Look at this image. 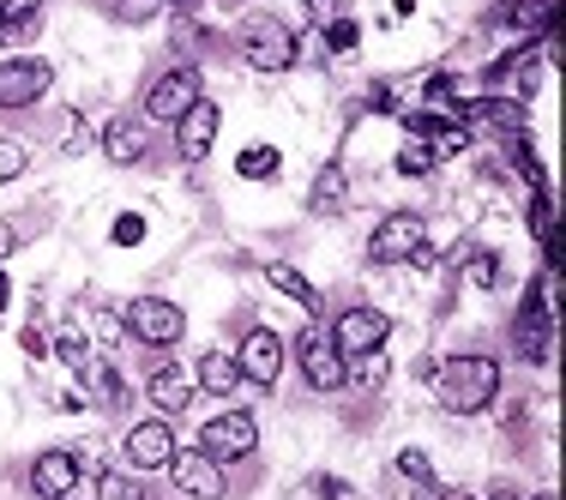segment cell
Returning <instances> with one entry per match:
<instances>
[{
    "instance_id": "1",
    "label": "cell",
    "mask_w": 566,
    "mask_h": 500,
    "mask_svg": "<svg viewBox=\"0 0 566 500\" xmlns=\"http://www.w3.org/2000/svg\"><path fill=\"white\" fill-rule=\"evenodd\" d=\"M434 392H440V404H447L452 416H482V410H494V398H501V362L476 356V350L447 356V368L434 374Z\"/></svg>"
},
{
    "instance_id": "2",
    "label": "cell",
    "mask_w": 566,
    "mask_h": 500,
    "mask_svg": "<svg viewBox=\"0 0 566 500\" xmlns=\"http://www.w3.org/2000/svg\"><path fill=\"white\" fill-rule=\"evenodd\" d=\"M295 55H302V43H295V31L283 19H272V12L241 24V61H248L253 73H290Z\"/></svg>"
},
{
    "instance_id": "3",
    "label": "cell",
    "mask_w": 566,
    "mask_h": 500,
    "mask_svg": "<svg viewBox=\"0 0 566 500\" xmlns=\"http://www.w3.org/2000/svg\"><path fill=\"white\" fill-rule=\"evenodd\" d=\"M120 332H133L139 344H151V350H169V344H181L187 314L175 302H164V295H139V302L120 308Z\"/></svg>"
},
{
    "instance_id": "4",
    "label": "cell",
    "mask_w": 566,
    "mask_h": 500,
    "mask_svg": "<svg viewBox=\"0 0 566 500\" xmlns=\"http://www.w3.org/2000/svg\"><path fill=\"white\" fill-rule=\"evenodd\" d=\"M386 337H392V320H386L380 308H368V302H361V308H344V314L332 320V344H338L344 362L386 350Z\"/></svg>"
},
{
    "instance_id": "5",
    "label": "cell",
    "mask_w": 566,
    "mask_h": 500,
    "mask_svg": "<svg viewBox=\"0 0 566 500\" xmlns=\"http://www.w3.org/2000/svg\"><path fill=\"white\" fill-rule=\"evenodd\" d=\"M253 446H260V423H253V410H223L211 416L206 428H199V452L218 458V465H235V458H248Z\"/></svg>"
},
{
    "instance_id": "6",
    "label": "cell",
    "mask_w": 566,
    "mask_h": 500,
    "mask_svg": "<svg viewBox=\"0 0 566 500\" xmlns=\"http://www.w3.org/2000/svg\"><path fill=\"white\" fill-rule=\"evenodd\" d=\"M428 241V223L422 211H392V218H380V229L368 236V260L374 265H410V253Z\"/></svg>"
},
{
    "instance_id": "7",
    "label": "cell",
    "mask_w": 566,
    "mask_h": 500,
    "mask_svg": "<svg viewBox=\"0 0 566 500\" xmlns=\"http://www.w3.org/2000/svg\"><path fill=\"white\" fill-rule=\"evenodd\" d=\"M512 350H518L524 362H536V368L555 356V314H543V283L524 290V308H518V320H512Z\"/></svg>"
},
{
    "instance_id": "8",
    "label": "cell",
    "mask_w": 566,
    "mask_h": 500,
    "mask_svg": "<svg viewBox=\"0 0 566 500\" xmlns=\"http://www.w3.org/2000/svg\"><path fill=\"white\" fill-rule=\"evenodd\" d=\"M199 97H206V91H199L193 66H169V73H157L151 85H145V121H181Z\"/></svg>"
},
{
    "instance_id": "9",
    "label": "cell",
    "mask_w": 566,
    "mask_h": 500,
    "mask_svg": "<svg viewBox=\"0 0 566 500\" xmlns=\"http://www.w3.org/2000/svg\"><path fill=\"white\" fill-rule=\"evenodd\" d=\"M55 85V66L36 61V55H19V61H0V110H31V103L49 97Z\"/></svg>"
},
{
    "instance_id": "10",
    "label": "cell",
    "mask_w": 566,
    "mask_h": 500,
    "mask_svg": "<svg viewBox=\"0 0 566 500\" xmlns=\"http://www.w3.org/2000/svg\"><path fill=\"white\" fill-rule=\"evenodd\" d=\"M458 121H464L470 133H501V139H518V133H531V115H524L518 97H464L458 103Z\"/></svg>"
},
{
    "instance_id": "11",
    "label": "cell",
    "mask_w": 566,
    "mask_h": 500,
    "mask_svg": "<svg viewBox=\"0 0 566 500\" xmlns=\"http://www.w3.org/2000/svg\"><path fill=\"white\" fill-rule=\"evenodd\" d=\"M302 381L314 392H344L349 386V362L338 356V344H332V332H302Z\"/></svg>"
},
{
    "instance_id": "12",
    "label": "cell",
    "mask_w": 566,
    "mask_h": 500,
    "mask_svg": "<svg viewBox=\"0 0 566 500\" xmlns=\"http://www.w3.org/2000/svg\"><path fill=\"white\" fill-rule=\"evenodd\" d=\"M218 127H223L218 103H206V97H199L193 110H187L181 121H175V152H181V164H206V157H211V145H218Z\"/></svg>"
},
{
    "instance_id": "13",
    "label": "cell",
    "mask_w": 566,
    "mask_h": 500,
    "mask_svg": "<svg viewBox=\"0 0 566 500\" xmlns=\"http://www.w3.org/2000/svg\"><path fill=\"white\" fill-rule=\"evenodd\" d=\"M235 368H241V381L272 386L283 374V337L272 326H253L248 337H241V350H235Z\"/></svg>"
},
{
    "instance_id": "14",
    "label": "cell",
    "mask_w": 566,
    "mask_h": 500,
    "mask_svg": "<svg viewBox=\"0 0 566 500\" xmlns=\"http://www.w3.org/2000/svg\"><path fill=\"white\" fill-rule=\"evenodd\" d=\"M175 452H181V446H175V428L164 423V416L127 428V465H133V470H169Z\"/></svg>"
},
{
    "instance_id": "15",
    "label": "cell",
    "mask_w": 566,
    "mask_h": 500,
    "mask_svg": "<svg viewBox=\"0 0 566 500\" xmlns=\"http://www.w3.org/2000/svg\"><path fill=\"white\" fill-rule=\"evenodd\" d=\"M169 477H175V489H181L187 500H218L223 494V465H218V458H206L199 446L169 458Z\"/></svg>"
},
{
    "instance_id": "16",
    "label": "cell",
    "mask_w": 566,
    "mask_h": 500,
    "mask_svg": "<svg viewBox=\"0 0 566 500\" xmlns=\"http://www.w3.org/2000/svg\"><path fill=\"white\" fill-rule=\"evenodd\" d=\"M103 157L120 169H133V164H145V152H151V133H145V121L139 115H109L103 121Z\"/></svg>"
},
{
    "instance_id": "17",
    "label": "cell",
    "mask_w": 566,
    "mask_h": 500,
    "mask_svg": "<svg viewBox=\"0 0 566 500\" xmlns=\"http://www.w3.org/2000/svg\"><path fill=\"white\" fill-rule=\"evenodd\" d=\"M193 374L181 368V362H157L151 374H145V398L157 404V416H181L187 404H193Z\"/></svg>"
},
{
    "instance_id": "18",
    "label": "cell",
    "mask_w": 566,
    "mask_h": 500,
    "mask_svg": "<svg viewBox=\"0 0 566 500\" xmlns=\"http://www.w3.org/2000/svg\"><path fill=\"white\" fill-rule=\"evenodd\" d=\"M73 489H78V452L61 446V452H43L31 465V494L36 500H66Z\"/></svg>"
},
{
    "instance_id": "19",
    "label": "cell",
    "mask_w": 566,
    "mask_h": 500,
    "mask_svg": "<svg viewBox=\"0 0 566 500\" xmlns=\"http://www.w3.org/2000/svg\"><path fill=\"white\" fill-rule=\"evenodd\" d=\"M501 31H524V37H543L555 31V0H494L489 12Z\"/></svg>"
},
{
    "instance_id": "20",
    "label": "cell",
    "mask_w": 566,
    "mask_h": 500,
    "mask_svg": "<svg viewBox=\"0 0 566 500\" xmlns=\"http://www.w3.org/2000/svg\"><path fill=\"white\" fill-rule=\"evenodd\" d=\"M193 386H206L211 398H235V392H241L235 356H223V350H206V356L193 362Z\"/></svg>"
},
{
    "instance_id": "21",
    "label": "cell",
    "mask_w": 566,
    "mask_h": 500,
    "mask_svg": "<svg viewBox=\"0 0 566 500\" xmlns=\"http://www.w3.org/2000/svg\"><path fill=\"white\" fill-rule=\"evenodd\" d=\"M307 211H314V218H344V211H349V181H344V169H338V164H326V169L314 175Z\"/></svg>"
},
{
    "instance_id": "22",
    "label": "cell",
    "mask_w": 566,
    "mask_h": 500,
    "mask_svg": "<svg viewBox=\"0 0 566 500\" xmlns=\"http://www.w3.org/2000/svg\"><path fill=\"white\" fill-rule=\"evenodd\" d=\"M43 24V0H0V43H24Z\"/></svg>"
},
{
    "instance_id": "23",
    "label": "cell",
    "mask_w": 566,
    "mask_h": 500,
    "mask_svg": "<svg viewBox=\"0 0 566 500\" xmlns=\"http://www.w3.org/2000/svg\"><path fill=\"white\" fill-rule=\"evenodd\" d=\"M265 278H272V290H283L290 302H302V314H307V320H319V290H314V283H307L302 272H295V265L272 260V265H265Z\"/></svg>"
},
{
    "instance_id": "24",
    "label": "cell",
    "mask_w": 566,
    "mask_h": 500,
    "mask_svg": "<svg viewBox=\"0 0 566 500\" xmlns=\"http://www.w3.org/2000/svg\"><path fill=\"white\" fill-rule=\"evenodd\" d=\"M78 381H85L91 392H97V404H109V410H120V398H127L109 362H91V356H85V362H78Z\"/></svg>"
},
{
    "instance_id": "25",
    "label": "cell",
    "mask_w": 566,
    "mask_h": 500,
    "mask_svg": "<svg viewBox=\"0 0 566 500\" xmlns=\"http://www.w3.org/2000/svg\"><path fill=\"white\" fill-rule=\"evenodd\" d=\"M470 139H476V133L464 127V121H440L434 133H428V152H434V164H447V157H458V152H470Z\"/></svg>"
},
{
    "instance_id": "26",
    "label": "cell",
    "mask_w": 566,
    "mask_h": 500,
    "mask_svg": "<svg viewBox=\"0 0 566 500\" xmlns=\"http://www.w3.org/2000/svg\"><path fill=\"white\" fill-rule=\"evenodd\" d=\"M506 152H512V169L531 181V194L536 187H548V169H543V157H536V145H531V133H518V139H506Z\"/></svg>"
},
{
    "instance_id": "27",
    "label": "cell",
    "mask_w": 566,
    "mask_h": 500,
    "mask_svg": "<svg viewBox=\"0 0 566 500\" xmlns=\"http://www.w3.org/2000/svg\"><path fill=\"white\" fill-rule=\"evenodd\" d=\"M464 283H470V290H482V295H494V290H501V253H470V260H464Z\"/></svg>"
},
{
    "instance_id": "28",
    "label": "cell",
    "mask_w": 566,
    "mask_h": 500,
    "mask_svg": "<svg viewBox=\"0 0 566 500\" xmlns=\"http://www.w3.org/2000/svg\"><path fill=\"white\" fill-rule=\"evenodd\" d=\"M277 164H283V157H277V145H248V152L235 157V169L248 175V181H272Z\"/></svg>"
},
{
    "instance_id": "29",
    "label": "cell",
    "mask_w": 566,
    "mask_h": 500,
    "mask_svg": "<svg viewBox=\"0 0 566 500\" xmlns=\"http://www.w3.org/2000/svg\"><path fill=\"white\" fill-rule=\"evenodd\" d=\"M524 223H531L536 241H555V194H548V187H536V194H531V211H524Z\"/></svg>"
},
{
    "instance_id": "30",
    "label": "cell",
    "mask_w": 566,
    "mask_h": 500,
    "mask_svg": "<svg viewBox=\"0 0 566 500\" xmlns=\"http://www.w3.org/2000/svg\"><path fill=\"white\" fill-rule=\"evenodd\" d=\"M398 470L416 482V489H434V465H428L422 446H403V452H398Z\"/></svg>"
},
{
    "instance_id": "31",
    "label": "cell",
    "mask_w": 566,
    "mask_h": 500,
    "mask_svg": "<svg viewBox=\"0 0 566 500\" xmlns=\"http://www.w3.org/2000/svg\"><path fill=\"white\" fill-rule=\"evenodd\" d=\"M356 43H361V24L349 19V12L326 19V49H332V55H344V49H356Z\"/></svg>"
},
{
    "instance_id": "32",
    "label": "cell",
    "mask_w": 566,
    "mask_h": 500,
    "mask_svg": "<svg viewBox=\"0 0 566 500\" xmlns=\"http://www.w3.org/2000/svg\"><path fill=\"white\" fill-rule=\"evenodd\" d=\"M434 169V152H428L422 139H403L398 145V175H428Z\"/></svg>"
},
{
    "instance_id": "33",
    "label": "cell",
    "mask_w": 566,
    "mask_h": 500,
    "mask_svg": "<svg viewBox=\"0 0 566 500\" xmlns=\"http://www.w3.org/2000/svg\"><path fill=\"white\" fill-rule=\"evenodd\" d=\"M55 127H61V152H85V115L78 110H61Z\"/></svg>"
},
{
    "instance_id": "34",
    "label": "cell",
    "mask_w": 566,
    "mask_h": 500,
    "mask_svg": "<svg viewBox=\"0 0 566 500\" xmlns=\"http://www.w3.org/2000/svg\"><path fill=\"white\" fill-rule=\"evenodd\" d=\"M97 500H145V489H139L133 477H120V470H115V477L97 482Z\"/></svg>"
},
{
    "instance_id": "35",
    "label": "cell",
    "mask_w": 566,
    "mask_h": 500,
    "mask_svg": "<svg viewBox=\"0 0 566 500\" xmlns=\"http://www.w3.org/2000/svg\"><path fill=\"white\" fill-rule=\"evenodd\" d=\"M24 164H31V152H24L19 139H0V181H12V175H24Z\"/></svg>"
},
{
    "instance_id": "36",
    "label": "cell",
    "mask_w": 566,
    "mask_h": 500,
    "mask_svg": "<svg viewBox=\"0 0 566 500\" xmlns=\"http://www.w3.org/2000/svg\"><path fill=\"white\" fill-rule=\"evenodd\" d=\"M157 7H164V0H115V19L145 24V19H157Z\"/></svg>"
},
{
    "instance_id": "37",
    "label": "cell",
    "mask_w": 566,
    "mask_h": 500,
    "mask_svg": "<svg viewBox=\"0 0 566 500\" xmlns=\"http://www.w3.org/2000/svg\"><path fill=\"white\" fill-rule=\"evenodd\" d=\"M115 241H120V248H139V241H145V218H139V211L115 218Z\"/></svg>"
},
{
    "instance_id": "38",
    "label": "cell",
    "mask_w": 566,
    "mask_h": 500,
    "mask_svg": "<svg viewBox=\"0 0 566 500\" xmlns=\"http://www.w3.org/2000/svg\"><path fill=\"white\" fill-rule=\"evenodd\" d=\"M361 362V368H356V386H386V362H380V350H374V356H356Z\"/></svg>"
},
{
    "instance_id": "39",
    "label": "cell",
    "mask_w": 566,
    "mask_h": 500,
    "mask_svg": "<svg viewBox=\"0 0 566 500\" xmlns=\"http://www.w3.org/2000/svg\"><path fill=\"white\" fill-rule=\"evenodd\" d=\"M368 103H374V110H380V115H398V97H392V91H386V85H380V91H374V97H368Z\"/></svg>"
},
{
    "instance_id": "40",
    "label": "cell",
    "mask_w": 566,
    "mask_h": 500,
    "mask_svg": "<svg viewBox=\"0 0 566 500\" xmlns=\"http://www.w3.org/2000/svg\"><path fill=\"white\" fill-rule=\"evenodd\" d=\"M307 12H314L319 24H326V19H338V12H332V0H307Z\"/></svg>"
},
{
    "instance_id": "41",
    "label": "cell",
    "mask_w": 566,
    "mask_h": 500,
    "mask_svg": "<svg viewBox=\"0 0 566 500\" xmlns=\"http://www.w3.org/2000/svg\"><path fill=\"white\" fill-rule=\"evenodd\" d=\"M12 248H19V236H12V223H0V260H7Z\"/></svg>"
},
{
    "instance_id": "42",
    "label": "cell",
    "mask_w": 566,
    "mask_h": 500,
    "mask_svg": "<svg viewBox=\"0 0 566 500\" xmlns=\"http://www.w3.org/2000/svg\"><path fill=\"white\" fill-rule=\"evenodd\" d=\"M392 12H398V19H403V12H416V0H392Z\"/></svg>"
},
{
    "instance_id": "43",
    "label": "cell",
    "mask_w": 566,
    "mask_h": 500,
    "mask_svg": "<svg viewBox=\"0 0 566 500\" xmlns=\"http://www.w3.org/2000/svg\"><path fill=\"white\" fill-rule=\"evenodd\" d=\"M489 500H524V494H512V489H494Z\"/></svg>"
},
{
    "instance_id": "44",
    "label": "cell",
    "mask_w": 566,
    "mask_h": 500,
    "mask_svg": "<svg viewBox=\"0 0 566 500\" xmlns=\"http://www.w3.org/2000/svg\"><path fill=\"white\" fill-rule=\"evenodd\" d=\"M0 314H7V272H0Z\"/></svg>"
},
{
    "instance_id": "45",
    "label": "cell",
    "mask_w": 566,
    "mask_h": 500,
    "mask_svg": "<svg viewBox=\"0 0 566 500\" xmlns=\"http://www.w3.org/2000/svg\"><path fill=\"white\" fill-rule=\"evenodd\" d=\"M164 7H199V0H164Z\"/></svg>"
},
{
    "instance_id": "46",
    "label": "cell",
    "mask_w": 566,
    "mask_h": 500,
    "mask_svg": "<svg viewBox=\"0 0 566 500\" xmlns=\"http://www.w3.org/2000/svg\"><path fill=\"white\" fill-rule=\"evenodd\" d=\"M440 500H482V494H440Z\"/></svg>"
},
{
    "instance_id": "47",
    "label": "cell",
    "mask_w": 566,
    "mask_h": 500,
    "mask_svg": "<svg viewBox=\"0 0 566 500\" xmlns=\"http://www.w3.org/2000/svg\"><path fill=\"white\" fill-rule=\"evenodd\" d=\"M531 500H555V489H543V494H531Z\"/></svg>"
},
{
    "instance_id": "48",
    "label": "cell",
    "mask_w": 566,
    "mask_h": 500,
    "mask_svg": "<svg viewBox=\"0 0 566 500\" xmlns=\"http://www.w3.org/2000/svg\"><path fill=\"white\" fill-rule=\"evenodd\" d=\"M66 500H73V494H66Z\"/></svg>"
}]
</instances>
